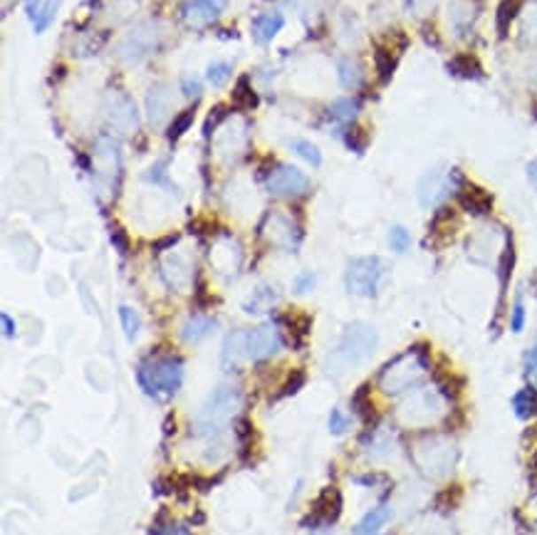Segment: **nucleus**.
I'll return each instance as SVG.
<instances>
[{"instance_id":"f257e3e1","label":"nucleus","mask_w":537,"mask_h":535,"mask_svg":"<svg viewBox=\"0 0 537 535\" xmlns=\"http://www.w3.org/2000/svg\"><path fill=\"white\" fill-rule=\"evenodd\" d=\"M454 402V394L448 387H416L406 394L396 406V419L399 424L409 429H426L439 424L448 414V405Z\"/></svg>"},{"instance_id":"f03ea898","label":"nucleus","mask_w":537,"mask_h":535,"mask_svg":"<svg viewBox=\"0 0 537 535\" xmlns=\"http://www.w3.org/2000/svg\"><path fill=\"white\" fill-rule=\"evenodd\" d=\"M431 359L429 350L424 345L411 347L399 357H394L392 362H386L379 372V389L386 397H401L409 394L411 389L421 387L424 377L429 374Z\"/></svg>"},{"instance_id":"7ed1b4c3","label":"nucleus","mask_w":537,"mask_h":535,"mask_svg":"<svg viewBox=\"0 0 537 535\" xmlns=\"http://www.w3.org/2000/svg\"><path fill=\"white\" fill-rule=\"evenodd\" d=\"M379 347V334L367 322H352L342 334L339 345L327 355L324 369L335 377H342L349 369L359 367L362 362H367Z\"/></svg>"},{"instance_id":"20e7f679","label":"nucleus","mask_w":537,"mask_h":535,"mask_svg":"<svg viewBox=\"0 0 537 535\" xmlns=\"http://www.w3.org/2000/svg\"><path fill=\"white\" fill-rule=\"evenodd\" d=\"M136 382L154 402H168L183 384V359L176 355L146 357L136 367Z\"/></svg>"},{"instance_id":"39448f33","label":"nucleus","mask_w":537,"mask_h":535,"mask_svg":"<svg viewBox=\"0 0 537 535\" xmlns=\"http://www.w3.org/2000/svg\"><path fill=\"white\" fill-rule=\"evenodd\" d=\"M243 405V394L238 384H221L215 387L214 394L203 402L198 414L193 419V434L196 439H218L221 429L230 416L238 414Z\"/></svg>"},{"instance_id":"423d86ee","label":"nucleus","mask_w":537,"mask_h":535,"mask_svg":"<svg viewBox=\"0 0 537 535\" xmlns=\"http://www.w3.org/2000/svg\"><path fill=\"white\" fill-rule=\"evenodd\" d=\"M414 464L421 474L431 478V481H446L454 474L455 459H458V449L451 439L446 437H426L414 444L411 449Z\"/></svg>"},{"instance_id":"0eeeda50","label":"nucleus","mask_w":537,"mask_h":535,"mask_svg":"<svg viewBox=\"0 0 537 535\" xmlns=\"http://www.w3.org/2000/svg\"><path fill=\"white\" fill-rule=\"evenodd\" d=\"M386 275V265L377 256H364V258H352L346 263L345 286L352 295L357 297H377L379 287Z\"/></svg>"},{"instance_id":"6e6552de","label":"nucleus","mask_w":537,"mask_h":535,"mask_svg":"<svg viewBox=\"0 0 537 535\" xmlns=\"http://www.w3.org/2000/svg\"><path fill=\"white\" fill-rule=\"evenodd\" d=\"M461 171L458 169H431L429 174L418 181V203L424 208H433L443 203L451 193L461 191Z\"/></svg>"},{"instance_id":"1a4fd4ad","label":"nucleus","mask_w":537,"mask_h":535,"mask_svg":"<svg viewBox=\"0 0 537 535\" xmlns=\"http://www.w3.org/2000/svg\"><path fill=\"white\" fill-rule=\"evenodd\" d=\"M161 43V30L156 23H139L134 30H129L117 48V55L127 62H139L149 52H154Z\"/></svg>"},{"instance_id":"9d476101","label":"nucleus","mask_w":537,"mask_h":535,"mask_svg":"<svg viewBox=\"0 0 537 535\" xmlns=\"http://www.w3.org/2000/svg\"><path fill=\"white\" fill-rule=\"evenodd\" d=\"M102 107H105V117L114 130L124 131V134L139 130V112L129 95H124L120 90H109Z\"/></svg>"},{"instance_id":"9b49d317","label":"nucleus","mask_w":537,"mask_h":535,"mask_svg":"<svg viewBox=\"0 0 537 535\" xmlns=\"http://www.w3.org/2000/svg\"><path fill=\"white\" fill-rule=\"evenodd\" d=\"M265 189L273 196H283V199H298L302 193L310 191V178L302 174L298 167L290 164H277L270 171V177L265 178Z\"/></svg>"},{"instance_id":"f8f14e48","label":"nucleus","mask_w":537,"mask_h":535,"mask_svg":"<svg viewBox=\"0 0 537 535\" xmlns=\"http://www.w3.org/2000/svg\"><path fill=\"white\" fill-rule=\"evenodd\" d=\"M261 236H265L273 246H283V248H298L300 228L292 226V221L283 216L280 211H270L265 216L263 224H261Z\"/></svg>"},{"instance_id":"ddd939ff","label":"nucleus","mask_w":537,"mask_h":535,"mask_svg":"<svg viewBox=\"0 0 537 535\" xmlns=\"http://www.w3.org/2000/svg\"><path fill=\"white\" fill-rule=\"evenodd\" d=\"M280 345H283L280 333L275 330L270 322L258 325L255 330H248V359H253V362L270 359L273 355H277Z\"/></svg>"},{"instance_id":"4468645a","label":"nucleus","mask_w":537,"mask_h":535,"mask_svg":"<svg viewBox=\"0 0 537 535\" xmlns=\"http://www.w3.org/2000/svg\"><path fill=\"white\" fill-rule=\"evenodd\" d=\"M226 11V0H183L181 15L191 28H206L215 23Z\"/></svg>"},{"instance_id":"2eb2a0df","label":"nucleus","mask_w":537,"mask_h":535,"mask_svg":"<svg viewBox=\"0 0 537 535\" xmlns=\"http://www.w3.org/2000/svg\"><path fill=\"white\" fill-rule=\"evenodd\" d=\"M342 513V496L337 488H324L320 499L315 500L310 513V523H335Z\"/></svg>"},{"instance_id":"dca6fc26","label":"nucleus","mask_w":537,"mask_h":535,"mask_svg":"<svg viewBox=\"0 0 537 535\" xmlns=\"http://www.w3.org/2000/svg\"><path fill=\"white\" fill-rule=\"evenodd\" d=\"M362 446H364V452L370 453L371 459H384V456H389L396 449L394 431L379 424V427L371 429L370 434L362 437Z\"/></svg>"},{"instance_id":"f3484780","label":"nucleus","mask_w":537,"mask_h":535,"mask_svg":"<svg viewBox=\"0 0 537 535\" xmlns=\"http://www.w3.org/2000/svg\"><path fill=\"white\" fill-rule=\"evenodd\" d=\"M174 107V99H171V87L164 83L152 84L149 95H146V112H149V122L152 124H161L164 117Z\"/></svg>"},{"instance_id":"a211bd4d","label":"nucleus","mask_w":537,"mask_h":535,"mask_svg":"<svg viewBox=\"0 0 537 535\" xmlns=\"http://www.w3.org/2000/svg\"><path fill=\"white\" fill-rule=\"evenodd\" d=\"M215 333V320L208 315H191L189 320L181 325V340L186 345H198L208 334Z\"/></svg>"},{"instance_id":"6ab92c4d","label":"nucleus","mask_w":537,"mask_h":535,"mask_svg":"<svg viewBox=\"0 0 537 535\" xmlns=\"http://www.w3.org/2000/svg\"><path fill=\"white\" fill-rule=\"evenodd\" d=\"M161 273L167 278V283L174 290H183L191 283V265L179 258V256H168L161 261Z\"/></svg>"},{"instance_id":"aec40b11","label":"nucleus","mask_w":537,"mask_h":535,"mask_svg":"<svg viewBox=\"0 0 537 535\" xmlns=\"http://www.w3.org/2000/svg\"><path fill=\"white\" fill-rule=\"evenodd\" d=\"M240 359H248V330H233L223 342V369L236 367Z\"/></svg>"},{"instance_id":"412c9836","label":"nucleus","mask_w":537,"mask_h":535,"mask_svg":"<svg viewBox=\"0 0 537 535\" xmlns=\"http://www.w3.org/2000/svg\"><path fill=\"white\" fill-rule=\"evenodd\" d=\"M285 25V18L280 12H263L253 20V35L258 43H270Z\"/></svg>"},{"instance_id":"4be33fe9","label":"nucleus","mask_w":537,"mask_h":535,"mask_svg":"<svg viewBox=\"0 0 537 535\" xmlns=\"http://www.w3.org/2000/svg\"><path fill=\"white\" fill-rule=\"evenodd\" d=\"M458 199H461V206L466 208L468 214L473 216H486L490 208H493L490 193H486L483 189H478V186H466V189L458 193Z\"/></svg>"},{"instance_id":"5701e85b","label":"nucleus","mask_w":537,"mask_h":535,"mask_svg":"<svg viewBox=\"0 0 537 535\" xmlns=\"http://www.w3.org/2000/svg\"><path fill=\"white\" fill-rule=\"evenodd\" d=\"M389 521H392V508L382 503V506L371 508V511L359 521L357 528H354V535H377Z\"/></svg>"},{"instance_id":"b1692460","label":"nucleus","mask_w":537,"mask_h":535,"mask_svg":"<svg viewBox=\"0 0 537 535\" xmlns=\"http://www.w3.org/2000/svg\"><path fill=\"white\" fill-rule=\"evenodd\" d=\"M277 303V293L270 286H258L253 290V295L243 303V310L248 315H263Z\"/></svg>"},{"instance_id":"393cba45","label":"nucleus","mask_w":537,"mask_h":535,"mask_svg":"<svg viewBox=\"0 0 537 535\" xmlns=\"http://www.w3.org/2000/svg\"><path fill=\"white\" fill-rule=\"evenodd\" d=\"M513 412L520 421H530L537 416V389L535 387H523L513 397Z\"/></svg>"},{"instance_id":"a878e982","label":"nucleus","mask_w":537,"mask_h":535,"mask_svg":"<svg viewBox=\"0 0 537 535\" xmlns=\"http://www.w3.org/2000/svg\"><path fill=\"white\" fill-rule=\"evenodd\" d=\"M473 20H476V11H473L471 0H455L454 5H451V28L455 30V35H466Z\"/></svg>"},{"instance_id":"bb28decb","label":"nucleus","mask_w":537,"mask_h":535,"mask_svg":"<svg viewBox=\"0 0 537 535\" xmlns=\"http://www.w3.org/2000/svg\"><path fill=\"white\" fill-rule=\"evenodd\" d=\"M359 105L354 99H349V97H342V99H335L330 107H327V117L332 119V122H339V124H352L354 117H357Z\"/></svg>"},{"instance_id":"cd10ccee","label":"nucleus","mask_w":537,"mask_h":535,"mask_svg":"<svg viewBox=\"0 0 537 535\" xmlns=\"http://www.w3.org/2000/svg\"><path fill=\"white\" fill-rule=\"evenodd\" d=\"M523 8V0H501V5H498V15H495V25H498V35L505 37L508 35V30H510V25L518 18V12Z\"/></svg>"},{"instance_id":"c85d7f7f","label":"nucleus","mask_w":537,"mask_h":535,"mask_svg":"<svg viewBox=\"0 0 537 535\" xmlns=\"http://www.w3.org/2000/svg\"><path fill=\"white\" fill-rule=\"evenodd\" d=\"M337 70H339V83L345 84L346 90H357L359 84L364 83V75L362 67L352 58H342L337 62Z\"/></svg>"},{"instance_id":"c756f323","label":"nucleus","mask_w":537,"mask_h":535,"mask_svg":"<svg viewBox=\"0 0 537 535\" xmlns=\"http://www.w3.org/2000/svg\"><path fill=\"white\" fill-rule=\"evenodd\" d=\"M233 105L238 109H251L258 105V95L253 92L251 77H248V75H243L238 84H236V90H233Z\"/></svg>"},{"instance_id":"7c9ffc66","label":"nucleus","mask_w":537,"mask_h":535,"mask_svg":"<svg viewBox=\"0 0 537 535\" xmlns=\"http://www.w3.org/2000/svg\"><path fill=\"white\" fill-rule=\"evenodd\" d=\"M448 72H454L455 77H480L483 75L478 59L471 58V55H458L455 59H451L448 62Z\"/></svg>"},{"instance_id":"2f4dec72","label":"nucleus","mask_w":537,"mask_h":535,"mask_svg":"<svg viewBox=\"0 0 537 535\" xmlns=\"http://www.w3.org/2000/svg\"><path fill=\"white\" fill-rule=\"evenodd\" d=\"M120 318H121V327H124V334H127V340H136V334H139V330H142V320H139V312L129 308V305H121Z\"/></svg>"},{"instance_id":"473e14b6","label":"nucleus","mask_w":537,"mask_h":535,"mask_svg":"<svg viewBox=\"0 0 537 535\" xmlns=\"http://www.w3.org/2000/svg\"><path fill=\"white\" fill-rule=\"evenodd\" d=\"M193 124V109H186V112H181L179 117L171 122V127L167 131V139L168 142H179L181 137L186 134V130Z\"/></svg>"},{"instance_id":"72a5a7b5","label":"nucleus","mask_w":537,"mask_h":535,"mask_svg":"<svg viewBox=\"0 0 537 535\" xmlns=\"http://www.w3.org/2000/svg\"><path fill=\"white\" fill-rule=\"evenodd\" d=\"M292 146V152L295 154H300L305 161H310L312 167H320L323 164V156H320V149L315 146V144L310 142H305V139H298V142H292L290 144Z\"/></svg>"},{"instance_id":"f704fd0d","label":"nucleus","mask_w":537,"mask_h":535,"mask_svg":"<svg viewBox=\"0 0 537 535\" xmlns=\"http://www.w3.org/2000/svg\"><path fill=\"white\" fill-rule=\"evenodd\" d=\"M409 246H411V233H409V228L404 226L389 228V248L394 250V253H406Z\"/></svg>"},{"instance_id":"c9c22d12","label":"nucleus","mask_w":537,"mask_h":535,"mask_svg":"<svg viewBox=\"0 0 537 535\" xmlns=\"http://www.w3.org/2000/svg\"><path fill=\"white\" fill-rule=\"evenodd\" d=\"M228 75H230V65L228 62H211L208 70H206V80L214 84V87H221V84H226Z\"/></svg>"},{"instance_id":"e433bc0d","label":"nucleus","mask_w":537,"mask_h":535,"mask_svg":"<svg viewBox=\"0 0 537 535\" xmlns=\"http://www.w3.org/2000/svg\"><path fill=\"white\" fill-rule=\"evenodd\" d=\"M305 384V372L302 369H295V372H290V377L283 384V389L277 392V399H287V397H292V394H298V389Z\"/></svg>"},{"instance_id":"4c0bfd02","label":"nucleus","mask_w":537,"mask_h":535,"mask_svg":"<svg viewBox=\"0 0 537 535\" xmlns=\"http://www.w3.org/2000/svg\"><path fill=\"white\" fill-rule=\"evenodd\" d=\"M327 429H330V434H335V437H342L349 431V416L342 412V409H332L330 412V421H327Z\"/></svg>"},{"instance_id":"58836bf2","label":"nucleus","mask_w":537,"mask_h":535,"mask_svg":"<svg viewBox=\"0 0 537 535\" xmlns=\"http://www.w3.org/2000/svg\"><path fill=\"white\" fill-rule=\"evenodd\" d=\"M525 327V303H523V295L515 297L513 312H510V330L513 333H523Z\"/></svg>"},{"instance_id":"ea45409f","label":"nucleus","mask_w":537,"mask_h":535,"mask_svg":"<svg viewBox=\"0 0 537 535\" xmlns=\"http://www.w3.org/2000/svg\"><path fill=\"white\" fill-rule=\"evenodd\" d=\"M389 55H392V52L384 48L377 50V55H374V59H377V67H379V75H382V80H389V77H392V70H394V58H389Z\"/></svg>"},{"instance_id":"a19ab883","label":"nucleus","mask_w":537,"mask_h":535,"mask_svg":"<svg viewBox=\"0 0 537 535\" xmlns=\"http://www.w3.org/2000/svg\"><path fill=\"white\" fill-rule=\"evenodd\" d=\"M226 112H228V107H223V105H218V107L211 109V114H208L206 124H203V134H206V137H211V134L215 131V127H218V124L228 117Z\"/></svg>"},{"instance_id":"79ce46f5","label":"nucleus","mask_w":537,"mask_h":535,"mask_svg":"<svg viewBox=\"0 0 537 535\" xmlns=\"http://www.w3.org/2000/svg\"><path fill=\"white\" fill-rule=\"evenodd\" d=\"M181 90H183V95H186V97H196V99H198V97H201V92H203V84H201V80H198V77H193V75H186V77L181 80Z\"/></svg>"},{"instance_id":"37998d69","label":"nucleus","mask_w":537,"mask_h":535,"mask_svg":"<svg viewBox=\"0 0 537 535\" xmlns=\"http://www.w3.org/2000/svg\"><path fill=\"white\" fill-rule=\"evenodd\" d=\"M312 287H315V273H300L295 278V293H300V295L310 293Z\"/></svg>"},{"instance_id":"c03bdc74","label":"nucleus","mask_w":537,"mask_h":535,"mask_svg":"<svg viewBox=\"0 0 537 535\" xmlns=\"http://www.w3.org/2000/svg\"><path fill=\"white\" fill-rule=\"evenodd\" d=\"M43 11H45L43 0H25V12H27V18H30V23H33V25L40 20Z\"/></svg>"},{"instance_id":"a18cd8bd","label":"nucleus","mask_w":537,"mask_h":535,"mask_svg":"<svg viewBox=\"0 0 537 535\" xmlns=\"http://www.w3.org/2000/svg\"><path fill=\"white\" fill-rule=\"evenodd\" d=\"M109 238H112V243L117 246V250H120L121 256H127V250H129V246H127V233H124L121 228L114 226L109 231Z\"/></svg>"},{"instance_id":"49530a36","label":"nucleus","mask_w":537,"mask_h":535,"mask_svg":"<svg viewBox=\"0 0 537 535\" xmlns=\"http://www.w3.org/2000/svg\"><path fill=\"white\" fill-rule=\"evenodd\" d=\"M525 372H527V377L533 380V384L537 387V345H533V350L527 352L525 357Z\"/></svg>"},{"instance_id":"de8ad7c7","label":"nucleus","mask_w":537,"mask_h":535,"mask_svg":"<svg viewBox=\"0 0 537 535\" xmlns=\"http://www.w3.org/2000/svg\"><path fill=\"white\" fill-rule=\"evenodd\" d=\"M164 169H167V161H156L154 167L146 171V178L154 184H168V178L164 177Z\"/></svg>"},{"instance_id":"09e8293b","label":"nucleus","mask_w":537,"mask_h":535,"mask_svg":"<svg viewBox=\"0 0 537 535\" xmlns=\"http://www.w3.org/2000/svg\"><path fill=\"white\" fill-rule=\"evenodd\" d=\"M0 325H3V334H5V340H12L15 337V322L8 312H3L0 315Z\"/></svg>"},{"instance_id":"8fccbe9b","label":"nucleus","mask_w":537,"mask_h":535,"mask_svg":"<svg viewBox=\"0 0 537 535\" xmlns=\"http://www.w3.org/2000/svg\"><path fill=\"white\" fill-rule=\"evenodd\" d=\"M409 5L414 12H429L436 5V0H409Z\"/></svg>"},{"instance_id":"3c124183","label":"nucleus","mask_w":537,"mask_h":535,"mask_svg":"<svg viewBox=\"0 0 537 535\" xmlns=\"http://www.w3.org/2000/svg\"><path fill=\"white\" fill-rule=\"evenodd\" d=\"M156 535H191V531L183 525H164L161 531H156Z\"/></svg>"},{"instance_id":"603ef678","label":"nucleus","mask_w":537,"mask_h":535,"mask_svg":"<svg viewBox=\"0 0 537 535\" xmlns=\"http://www.w3.org/2000/svg\"><path fill=\"white\" fill-rule=\"evenodd\" d=\"M176 243H179V236H168V238H164V240H159V243L154 246V250L156 253H161L164 248H171V246H176Z\"/></svg>"},{"instance_id":"864d4df0","label":"nucleus","mask_w":537,"mask_h":535,"mask_svg":"<svg viewBox=\"0 0 537 535\" xmlns=\"http://www.w3.org/2000/svg\"><path fill=\"white\" fill-rule=\"evenodd\" d=\"M527 181H530V184H533V189L537 191V159L527 164Z\"/></svg>"},{"instance_id":"5fc2aeb1","label":"nucleus","mask_w":537,"mask_h":535,"mask_svg":"<svg viewBox=\"0 0 537 535\" xmlns=\"http://www.w3.org/2000/svg\"><path fill=\"white\" fill-rule=\"evenodd\" d=\"M530 80H533V83L537 84V62H535V65H533V70H530Z\"/></svg>"},{"instance_id":"6e6d98bb","label":"nucleus","mask_w":537,"mask_h":535,"mask_svg":"<svg viewBox=\"0 0 537 535\" xmlns=\"http://www.w3.org/2000/svg\"><path fill=\"white\" fill-rule=\"evenodd\" d=\"M535 345H537V342H535Z\"/></svg>"}]
</instances>
